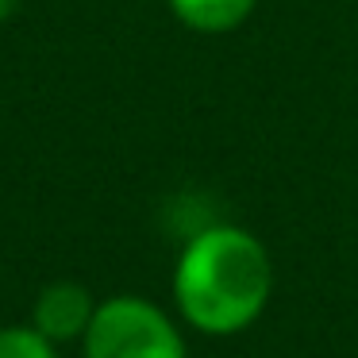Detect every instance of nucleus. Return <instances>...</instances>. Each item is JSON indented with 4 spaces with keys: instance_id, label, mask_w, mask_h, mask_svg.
I'll return each mask as SVG.
<instances>
[{
    "instance_id": "obj_6",
    "label": "nucleus",
    "mask_w": 358,
    "mask_h": 358,
    "mask_svg": "<svg viewBox=\"0 0 358 358\" xmlns=\"http://www.w3.org/2000/svg\"><path fill=\"white\" fill-rule=\"evenodd\" d=\"M16 12H20V0H0V24H8Z\"/></svg>"
},
{
    "instance_id": "obj_4",
    "label": "nucleus",
    "mask_w": 358,
    "mask_h": 358,
    "mask_svg": "<svg viewBox=\"0 0 358 358\" xmlns=\"http://www.w3.org/2000/svg\"><path fill=\"white\" fill-rule=\"evenodd\" d=\"M178 24L201 35H224L235 31L243 20L255 12L258 0H166Z\"/></svg>"
},
{
    "instance_id": "obj_3",
    "label": "nucleus",
    "mask_w": 358,
    "mask_h": 358,
    "mask_svg": "<svg viewBox=\"0 0 358 358\" xmlns=\"http://www.w3.org/2000/svg\"><path fill=\"white\" fill-rule=\"evenodd\" d=\"M96 301L81 281H50L35 301V331L47 335L50 343H70L85 339L89 324H93Z\"/></svg>"
},
{
    "instance_id": "obj_2",
    "label": "nucleus",
    "mask_w": 358,
    "mask_h": 358,
    "mask_svg": "<svg viewBox=\"0 0 358 358\" xmlns=\"http://www.w3.org/2000/svg\"><path fill=\"white\" fill-rule=\"evenodd\" d=\"M85 358H189L185 335L166 308L135 293L96 304L85 339Z\"/></svg>"
},
{
    "instance_id": "obj_1",
    "label": "nucleus",
    "mask_w": 358,
    "mask_h": 358,
    "mask_svg": "<svg viewBox=\"0 0 358 358\" xmlns=\"http://www.w3.org/2000/svg\"><path fill=\"white\" fill-rule=\"evenodd\" d=\"M173 304L193 331L227 339L262 320L273 293L266 243L239 224L201 227L173 266Z\"/></svg>"
},
{
    "instance_id": "obj_5",
    "label": "nucleus",
    "mask_w": 358,
    "mask_h": 358,
    "mask_svg": "<svg viewBox=\"0 0 358 358\" xmlns=\"http://www.w3.org/2000/svg\"><path fill=\"white\" fill-rule=\"evenodd\" d=\"M0 358H58L55 343L35 327H0Z\"/></svg>"
}]
</instances>
